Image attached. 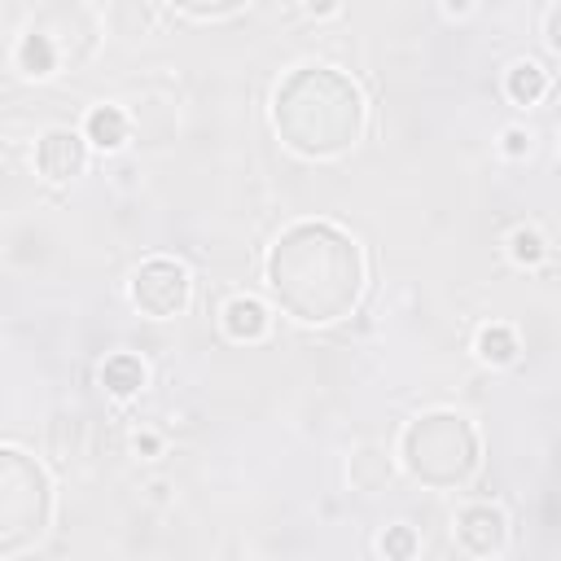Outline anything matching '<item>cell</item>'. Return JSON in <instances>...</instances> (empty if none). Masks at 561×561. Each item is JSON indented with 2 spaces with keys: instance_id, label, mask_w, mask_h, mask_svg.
<instances>
[{
  "instance_id": "cell-1",
  "label": "cell",
  "mask_w": 561,
  "mask_h": 561,
  "mask_svg": "<svg viewBox=\"0 0 561 561\" xmlns=\"http://www.w3.org/2000/svg\"><path fill=\"white\" fill-rule=\"evenodd\" d=\"M267 294L298 324H337L359 307L364 250L329 219L289 224L267 250Z\"/></svg>"
},
{
  "instance_id": "cell-2",
  "label": "cell",
  "mask_w": 561,
  "mask_h": 561,
  "mask_svg": "<svg viewBox=\"0 0 561 561\" xmlns=\"http://www.w3.org/2000/svg\"><path fill=\"white\" fill-rule=\"evenodd\" d=\"M364 92L351 75L333 66H298L280 79L272 96V127L280 145L298 158H342L364 136Z\"/></svg>"
},
{
  "instance_id": "cell-3",
  "label": "cell",
  "mask_w": 561,
  "mask_h": 561,
  "mask_svg": "<svg viewBox=\"0 0 561 561\" xmlns=\"http://www.w3.org/2000/svg\"><path fill=\"white\" fill-rule=\"evenodd\" d=\"M399 460L416 482H425L434 491H451L478 473L482 438H478L473 421L460 412H425V416L408 421V430L399 438Z\"/></svg>"
},
{
  "instance_id": "cell-4",
  "label": "cell",
  "mask_w": 561,
  "mask_h": 561,
  "mask_svg": "<svg viewBox=\"0 0 561 561\" xmlns=\"http://www.w3.org/2000/svg\"><path fill=\"white\" fill-rule=\"evenodd\" d=\"M53 522V486L35 456L0 447V557H18Z\"/></svg>"
},
{
  "instance_id": "cell-5",
  "label": "cell",
  "mask_w": 561,
  "mask_h": 561,
  "mask_svg": "<svg viewBox=\"0 0 561 561\" xmlns=\"http://www.w3.org/2000/svg\"><path fill=\"white\" fill-rule=\"evenodd\" d=\"M127 294H131V307H136L140 316H149V320H171V316H180V311L188 307V298H193V276H188L184 263L158 254V259H145V263L131 272Z\"/></svg>"
},
{
  "instance_id": "cell-6",
  "label": "cell",
  "mask_w": 561,
  "mask_h": 561,
  "mask_svg": "<svg viewBox=\"0 0 561 561\" xmlns=\"http://www.w3.org/2000/svg\"><path fill=\"white\" fill-rule=\"evenodd\" d=\"M456 543L473 557H500L508 548V517L500 504H469L456 517Z\"/></svg>"
},
{
  "instance_id": "cell-7",
  "label": "cell",
  "mask_w": 561,
  "mask_h": 561,
  "mask_svg": "<svg viewBox=\"0 0 561 561\" xmlns=\"http://www.w3.org/2000/svg\"><path fill=\"white\" fill-rule=\"evenodd\" d=\"M35 167L48 180H75L88 167V136L70 127H48L35 145Z\"/></svg>"
},
{
  "instance_id": "cell-8",
  "label": "cell",
  "mask_w": 561,
  "mask_h": 561,
  "mask_svg": "<svg viewBox=\"0 0 561 561\" xmlns=\"http://www.w3.org/2000/svg\"><path fill=\"white\" fill-rule=\"evenodd\" d=\"M219 324H224V333H228L232 342H263L267 329H272V316H267V307H263L259 298L237 294V298L224 302Z\"/></svg>"
},
{
  "instance_id": "cell-9",
  "label": "cell",
  "mask_w": 561,
  "mask_h": 561,
  "mask_svg": "<svg viewBox=\"0 0 561 561\" xmlns=\"http://www.w3.org/2000/svg\"><path fill=\"white\" fill-rule=\"evenodd\" d=\"M83 136H88V145H92V149L114 153V149H123V145H127L131 123H127V114H123L118 105H92V110H88V118H83Z\"/></svg>"
},
{
  "instance_id": "cell-10",
  "label": "cell",
  "mask_w": 561,
  "mask_h": 561,
  "mask_svg": "<svg viewBox=\"0 0 561 561\" xmlns=\"http://www.w3.org/2000/svg\"><path fill=\"white\" fill-rule=\"evenodd\" d=\"M96 377H101L105 394H114V399H131V394H140L145 381H149L140 355H131V351H114V355H105V364H101Z\"/></svg>"
},
{
  "instance_id": "cell-11",
  "label": "cell",
  "mask_w": 561,
  "mask_h": 561,
  "mask_svg": "<svg viewBox=\"0 0 561 561\" xmlns=\"http://www.w3.org/2000/svg\"><path fill=\"white\" fill-rule=\"evenodd\" d=\"M13 66H18L22 75H31V79L53 75V70H57V48H53V39H48L44 31H26V35L18 39V48H13Z\"/></svg>"
},
{
  "instance_id": "cell-12",
  "label": "cell",
  "mask_w": 561,
  "mask_h": 561,
  "mask_svg": "<svg viewBox=\"0 0 561 561\" xmlns=\"http://www.w3.org/2000/svg\"><path fill=\"white\" fill-rule=\"evenodd\" d=\"M504 92L513 105H539L548 96V70L535 61H513L504 75Z\"/></svg>"
},
{
  "instance_id": "cell-13",
  "label": "cell",
  "mask_w": 561,
  "mask_h": 561,
  "mask_svg": "<svg viewBox=\"0 0 561 561\" xmlns=\"http://www.w3.org/2000/svg\"><path fill=\"white\" fill-rule=\"evenodd\" d=\"M390 473H394V465H390V456L381 447H359L351 456V465H346V478H351L355 491H381L390 482Z\"/></svg>"
},
{
  "instance_id": "cell-14",
  "label": "cell",
  "mask_w": 561,
  "mask_h": 561,
  "mask_svg": "<svg viewBox=\"0 0 561 561\" xmlns=\"http://www.w3.org/2000/svg\"><path fill=\"white\" fill-rule=\"evenodd\" d=\"M473 351H478V359H482V364L504 368V364H513V359H517L522 342H517V333H513L508 324H486V329H478Z\"/></svg>"
},
{
  "instance_id": "cell-15",
  "label": "cell",
  "mask_w": 561,
  "mask_h": 561,
  "mask_svg": "<svg viewBox=\"0 0 561 561\" xmlns=\"http://www.w3.org/2000/svg\"><path fill=\"white\" fill-rule=\"evenodd\" d=\"M508 254H513L522 267H535V263L548 259V241H543L535 228H517V232L508 237Z\"/></svg>"
},
{
  "instance_id": "cell-16",
  "label": "cell",
  "mask_w": 561,
  "mask_h": 561,
  "mask_svg": "<svg viewBox=\"0 0 561 561\" xmlns=\"http://www.w3.org/2000/svg\"><path fill=\"white\" fill-rule=\"evenodd\" d=\"M377 548H381V557H390V561H408V557H416L421 539L412 535V526H386L381 539H377Z\"/></svg>"
},
{
  "instance_id": "cell-17",
  "label": "cell",
  "mask_w": 561,
  "mask_h": 561,
  "mask_svg": "<svg viewBox=\"0 0 561 561\" xmlns=\"http://www.w3.org/2000/svg\"><path fill=\"white\" fill-rule=\"evenodd\" d=\"M180 13H188V18H224V13H232V9H241L245 0H171Z\"/></svg>"
},
{
  "instance_id": "cell-18",
  "label": "cell",
  "mask_w": 561,
  "mask_h": 561,
  "mask_svg": "<svg viewBox=\"0 0 561 561\" xmlns=\"http://www.w3.org/2000/svg\"><path fill=\"white\" fill-rule=\"evenodd\" d=\"M500 149H504V158H526L530 153V131L526 127H504L500 131Z\"/></svg>"
},
{
  "instance_id": "cell-19",
  "label": "cell",
  "mask_w": 561,
  "mask_h": 561,
  "mask_svg": "<svg viewBox=\"0 0 561 561\" xmlns=\"http://www.w3.org/2000/svg\"><path fill=\"white\" fill-rule=\"evenodd\" d=\"M131 447H136V456H158V451H162V434L145 430V434H136V438H131Z\"/></svg>"
},
{
  "instance_id": "cell-20",
  "label": "cell",
  "mask_w": 561,
  "mask_h": 561,
  "mask_svg": "<svg viewBox=\"0 0 561 561\" xmlns=\"http://www.w3.org/2000/svg\"><path fill=\"white\" fill-rule=\"evenodd\" d=\"M543 35H548V44H552V48L561 53V4H557V9L548 13V26H543Z\"/></svg>"
},
{
  "instance_id": "cell-21",
  "label": "cell",
  "mask_w": 561,
  "mask_h": 561,
  "mask_svg": "<svg viewBox=\"0 0 561 561\" xmlns=\"http://www.w3.org/2000/svg\"><path fill=\"white\" fill-rule=\"evenodd\" d=\"M337 4H342V0H307V13L324 18V13H337Z\"/></svg>"
},
{
  "instance_id": "cell-22",
  "label": "cell",
  "mask_w": 561,
  "mask_h": 561,
  "mask_svg": "<svg viewBox=\"0 0 561 561\" xmlns=\"http://www.w3.org/2000/svg\"><path fill=\"white\" fill-rule=\"evenodd\" d=\"M443 9H447L451 18H465V13L473 9V0H443Z\"/></svg>"
}]
</instances>
